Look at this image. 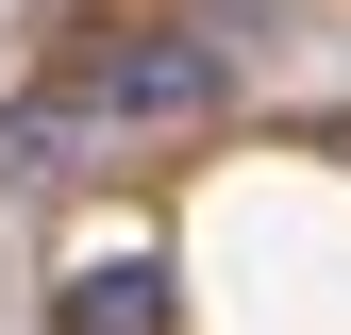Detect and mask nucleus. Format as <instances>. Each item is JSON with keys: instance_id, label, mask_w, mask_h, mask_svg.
<instances>
[{"instance_id": "f257e3e1", "label": "nucleus", "mask_w": 351, "mask_h": 335, "mask_svg": "<svg viewBox=\"0 0 351 335\" xmlns=\"http://www.w3.org/2000/svg\"><path fill=\"white\" fill-rule=\"evenodd\" d=\"M217 101H234V51H217V34H101L67 84L0 101V168H17V185H67V168H117L151 135H201Z\"/></svg>"}, {"instance_id": "f03ea898", "label": "nucleus", "mask_w": 351, "mask_h": 335, "mask_svg": "<svg viewBox=\"0 0 351 335\" xmlns=\"http://www.w3.org/2000/svg\"><path fill=\"white\" fill-rule=\"evenodd\" d=\"M51 335H167V268H84Z\"/></svg>"}]
</instances>
